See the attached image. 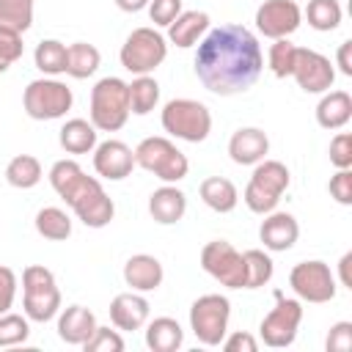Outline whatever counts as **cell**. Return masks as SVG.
Segmentation results:
<instances>
[{
	"mask_svg": "<svg viewBox=\"0 0 352 352\" xmlns=\"http://www.w3.org/2000/svg\"><path fill=\"white\" fill-rule=\"evenodd\" d=\"M352 118V96L346 91H324L316 104V124L322 129H344Z\"/></svg>",
	"mask_w": 352,
	"mask_h": 352,
	"instance_id": "24",
	"label": "cell"
},
{
	"mask_svg": "<svg viewBox=\"0 0 352 352\" xmlns=\"http://www.w3.org/2000/svg\"><path fill=\"white\" fill-rule=\"evenodd\" d=\"M302 22V11L294 0H264L256 8V28L267 38H289Z\"/></svg>",
	"mask_w": 352,
	"mask_h": 352,
	"instance_id": "15",
	"label": "cell"
},
{
	"mask_svg": "<svg viewBox=\"0 0 352 352\" xmlns=\"http://www.w3.org/2000/svg\"><path fill=\"white\" fill-rule=\"evenodd\" d=\"M129 85V113L148 116L160 104V82L151 74H138Z\"/></svg>",
	"mask_w": 352,
	"mask_h": 352,
	"instance_id": "29",
	"label": "cell"
},
{
	"mask_svg": "<svg viewBox=\"0 0 352 352\" xmlns=\"http://www.w3.org/2000/svg\"><path fill=\"white\" fill-rule=\"evenodd\" d=\"M85 352H121L124 349V338L118 336V330H110V327H99L94 330V336L82 344Z\"/></svg>",
	"mask_w": 352,
	"mask_h": 352,
	"instance_id": "38",
	"label": "cell"
},
{
	"mask_svg": "<svg viewBox=\"0 0 352 352\" xmlns=\"http://www.w3.org/2000/svg\"><path fill=\"white\" fill-rule=\"evenodd\" d=\"M198 192H201V201H204L212 212H220V214L234 212L236 204H239L236 184H234L231 179H226V176H206V179L201 182Z\"/></svg>",
	"mask_w": 352,
	"mask_h": 352,
	"instance_id": "25",
	"label": "cell"
},
{
	"mask_svg": "<svg viewBox=\"0 0 352 352\" xmlns=\"http://www.w3.org/2000/svg\"><path fill=\"white\" fill-rule=\"evenodd\" d=\"M341 16H344V11H341L338 0H308V6H305V19L319 33L336 30L341 25Z\"/></svg>",
	"mask_w": 352,
	"mask_h": 352,
	"instance_id": "33",
	"label": "cell"
},
{
	"mask_svg": "<svg viewBox=\"0 0 352 352\" xmlns=\"http://www.w3.org/2000/svg\"><path fill=\"white\" fill-rule=\"evenodd\" d=\"M294 55H297V44H292L289 38H275V41H272V47H270V52H267L270 72H272L278 80L292 77Z\"/></svg>",
	"mask_w": 352,
	"mask_h": 352,
	"instance_id": "36",
	"label": "cell"
},
{
	"mask_svg": "<svg viewBox=\"0 0 352 352\" xmlns=\"http://www.w3.org/2000/svg\"><path fill=\"white\" fill-rule=\"evenodd\" d=\"M231 302L223 294H201L190 305V330L204 346H220L228 333Z\"/></svg>",
	"mask_w": 352,
	"mask_h": 352,
	"instance_id": "10",
	"label": "cell"
},
{
	"mask_svg": "<svg viewBox=\"0 0 352 352\" xmlns=\"http://www.w3.org/2000/svg\"><path fill=\"white\" fill-rule=\"evenodd\" d=\"M330 165L338 168H352V135L349 132H338L330 140Z\"/></svg>",
	"mask_w": 352,
	"mask_h": 352,
	"instance_id": "42",
	"label": "cell"
},
{
	"mask_svg": "<svg viewBox=\"0 0 352 352\" xmlns=\"http://www.w3.org/2000/svg\"><path fill=\"white\" fill-rule=\"evenodd\" d=\"M195 77L217 96H236L256 85L264 69L258 38L245 25H220L195 44Z\"/></svg>",
	"mask_w": 352,
	"mask_h": 352,
	"instance_id": "1",
	"label": "cell"
},
{
	"mask_svg": "<svg viewBox=\"0 0 352 352\" xmlns=\"http://www.w3.org/2000/svg\"><path fill=\"white\" fill-rule=\"evenodd\" d=\"M116 6L121 11H126V14H138V11H143L148 6V0H116Z\"/></svg>",
	"mask_w": 352,
	"mask_h": 352,
	"instance_id": "48",
	"label": "cell"
},
{
	"mask_svg": "<svg viewBox=\"0 0 352 352\" xmlns=\"http://www.w3.org/2000/svg\"><path fill=\"white\" fill-rule=\"evenodd\" d=\"M102 63V55L94 44L88 41H74L66 47V74L74 80H85L91 77Z\"/></svg>",
	"mask_w": 352,
	"mask_h": 352,
	"instance_id": "28",
	"label": "cell"
},
{
	"mask_svg": "<svg viewBox=\"0 0 352 352\" xmlns=\"http://www.w3.org/2000/svg\"><path fill=\"white\" fill-rule=\"evenodd\" d=\"M289 286L300 302L322 305V302H330L336 297V275L319 258L294 264L289 272Z\"/></svg>",
	"mask_w": 352,
	"mask_h": 352,
	"instance_id": "11",
	"label": "cell"
},
{
	"mask_svg": "<svg viewBox=\"0 0 352 352\" xmlns=\"http://www.w3.org/2000/svg\"><path fill=\"white\" fill-rule=\"evenodd\" d=\"M201 267L220 286L245 289V258H242V253L231 242H226V239L206 242L201 248Z\"/></svg>",
	"mask_w": 352,
	"mask_h": 352,
	"instance_id": "12",
	"label": "cell"
},
{
	"mask_svg": "<svg viewBox=\"0 0 352 352\" xmlns=\"http://www.w3.org/2000/svg\"><path fill=\"white\" fill-rule=\"evenodd\" d=\"M292 77L305 94H324L336 82V69H333L327 55L308 50V47H297Z\"/></svg>",
	"mask_w": 352,
	"mask_h": 352,
	"instance_id": "14",
	"label": "cell"
},
{
	"mask_svg": "<svg viewBox=\"0 0 352 352\" xmlns=\"http://www.w3.org/2000/svg\"><path fill=\"white\" fill-rule=\"evenodd\" d=\"M336 60H338V72L346 74V77H352V41H349V38L338 44V55H336Z\"/></svg>",
	"mask_w": 352,
	"mask_h": 352,
	"instance_id": "46",
	"label": "cell"
},
{
	"mask_svg": "<svg viewBox=\"0 0 352 352\" xmlns=\"http://www.w3.org/2000/svg\"><path fill=\"white\" fill-rule=\"evenodd\" d=\"M300 322H302V302L278 294L275 308L258 324V336H261V341L267 346L283 349V346H292L294 344L297 330H300Z\"/></svg>",
	"mask_w": 352,
	"mask_h": 352,
	"instance_id": "13",
	"label": "cell"
},
{
	"mask_svg": "<svg viewBox=\"0 0 352 352\" xmlns=\"http://www.w3.org/2000/svg\"><path fill=\"white\" fill-rule=\"evenodd\" d=\"M33 25V0H0V30L25 33Z\"/></svg>",
	"mask_w": 352,
	"mask_h": 352,
	"instance_id": "34",
	"label": "cell"
},
{
	"mask_svg": "<svg viewBox=\"0 0 352 352\" xmlns=\"http://www.w3.org/2000/svg\"><path fill=\"white\" fill-rule=\"evenodd\" d=\"M270 154V138L258 126H242L228 140V157L236 165H256Z\"/></svg>",
	"mask_w": 352,
	"mask_h": 352,
	"instance_id": "19",
	"label": "cell"
},
{
	"mask_svg": "<svg viewBox=\"0 0 352 352\" xmlns=\"http://www.w3.org/2000/svg\"><path fill=\"white\" fill-rule=\"evenodd\" d=\"M135 165H140L143 170L154 173L165 184L182 182L187 176V170H190V160L168 138H146V140H140L138 148H135Z\"/></svg>",
	"mask_w": 352,
	"mask_h": 352,
	"instance_id": "8",
	"label": "cell"
},
{
	"mask_svg": "<svg viewBox=\"0 0 352 352\" xmlns=\"http://www.w3.org/2000/svg\"><path fill=\"white\" fill-rule=\"evenodd\" d=\"M349 264H352V253H344L338 261V272H341V286L352 289V278H349Z\"/></svg>",
	"mask_w": 352,
	"mask_h": 352,
	"instance_id": "47",
	"label": "cell"
},
{
	"mask_svg": "<svg viewBox=\"0 0 352 352\" xmlns=\"http://www.w3.org/2000/svg\"><path fill=\"white\" fill-rule=\"evenodd\" d=\"M30 336V319L22 314H0V346H19Z\"/></svg>",
	"mask_w": 352,
	"mask_h": 352,
	"instance_id": "37",
	"label": "cell"
},
{
	"mask_svg": "<svg viewBox=\"0 0 352 352\" xmlns=\"http://www.w3.org/2000/svg\"><path fill=\"white\" fill-rule=\"evenodd\" d=\"M162 129L179 140H187V143H204L212 132V113L204 102L198 99H187V96H179V99H170L165 102L162 107Z\"/></svg>",
	"mask_w": 352,
	"mask_h": 352,
	"instance_id": "4",
	"label": "cell"
},
{
	"mask_svg": "<svg viewBox=\"0 0 352 352\" xmlns=\"http://www.w3.org/2000/svg\"><path fill=\"white\" fill-rule=\"evenodd\" d=\"M96 330V316L85 305H69L58 311V336L72 346H82Z\"/></svg>",
	"mask_w": 352,
	"mask_h": 352,
	"instance_id": "21",
	"label": "cell"
},
{
	"mask_svg": "<svg viewBox=\"0 0 352 352\" xmlns=\"http://www.w3.org/2000/svg\"><path fill=\"white\" fill-rule=\"evenodd\" d=\"M289 182H292L289 168L283 162H278V160H267L264 157L261 162H256L253 176H250V182L245 187L242 201H245V206L250 212L267 214V212H272L278 206L280 195L289 190Z\"/></svg>",
	"mask_w": 352,
	"mask_h": 352,
	"instance_id": "5",
	"label": "cell"
},
{
	"mask_svg": "<svg viewBox=\"0 0 352 352\" xmlns=\"http://www.w3.org/2000/svg\"><path fill=\"white\" fill-rule=\"evenodd\" d=\"M118 58H121V66L135 77L151 74L168 58V41L157 28H135L121 44Z\"/></svg>",
	"mask_w": 352,
	"mask_h": 352,
	"instance_id": "9",
	"label": "cell"
},
{
	"mask_svg": "<svg viewBox=\"0 0 352 352\" xmlns=\"http://www.w3.org/2000/svg\"><path fill=\"white\" fill-rule=\"evenodd\" d=\"M187 212V195L176 184H162L148 195V214L160 226H173Z\"/></svg>",
	"mask_w": 352,
	"mask_h": 352,
	"instance_id": "22",
	"label": "cell"
},
{
	"mask_svg": "<svg viewBox=\"0 0 352 352\" xmlns=\"http://www.w3.org/2000/svg\"><path fill=\"white\" fill-rule=\"evenodd\" d=\"M22 308L30 322H50L52 316H58L60 289L47 267L30 264L22 270Z\"/></svg>",
	"mask_w": 352,
	"mask_h": 352,
	"instance_id": "6",
	"label": "cell"
},
{
	"mask_svg": "<svg viewBox=\"0 0 352 352\" xmlns=\"http://www.w3.org/2000/svg\"><path fill=\"white\" fill-rule=\"evenodd\" d=\"M129 118V85L121 77H102L91 88V124L99 132H118Z\"/></svg>",
	"mask_w": 352,
	"mask_h": 352,
	"instance_id": "3",
	"label": "cell"
},
{
	"mask_svg": "<svg viewBox=\"0 0 352 352\" xmlns=\"http://www.w3.org/2000/svg\"><path fill=\"white\" fill-rule=\"evenodd\" d=\"M22 36L11 30H0V74H6L19 58H22Z\"/></svg>",
	"mask_w": 352,
	"mask_h": 352,
	"instance_id": "39",
	"label": "cell"
},
{
	"mask_svg": "<svg viewBox=\"0 0 352 352\" xmlns=\"http://www.w3.org/2000/svg\"><path fill=\"white\" fill-rule=\"evenodd\" d=\"M151 314L148 300L143 297V292H121L110 300V322L116 324V330H140L146 327Z\"/></svg>",
	"mask_w": 352,
	"mask_h": 352,
	"instance_id": "18",
	"label": "cell"
},
{
	"mask_svg": "<svg viewBox=\"0 0 352 352\" xmlns=\"http://www.w3.org/2000/svg\"><path fill=\"white\" fill-rule=\"evenodd\" d=\"M36 231L38 236L50 239V242H63L72 236V217L60 209V206H44L36 212Z\"/></svg>",
	"mask_w": 352,
	"mask_h": 352,
	"instance_id": "30",
	"label": "cell"
},
{
	"mask_svg": "<svg viewBox=\"0 0 352 352\" xmlns=\"http://www.w3.org/2000/svg\"><path fill=\"white\" fill-rule=\"evenodd\" d=\"M50 184L66 201V206L77 214V220H82L88 228H104L116 217L113 198L104 192L96 176H88L80 168V162L58 160L50 168Z\"/></svg>",
	"mask_w": 352,
	"mask_h": 352,
	"instance_id": "2",
	"label": "cell"
},
{
	"mask_svg": "<svg viewBox=\"0 0 352 352\" xmlns=\"http://www.w3.org/2000/svg\"><path fill=\"white\" fill-rule=\"evenodd\" d=\"M16 272L11 267H3L0 264V314L11 311L14 300H16Z\"/></svg>",
	"mask_w": 352,
	"mask_h": 352,
	"instance_id": "44",
	"label": "cell"
},
{
	"mask_svg": "<svg viewBox=\"0 0 352 352\" xmlns=\"http://www.w3.org/2000/svg\"><path fill=\"white\" fill-rule=\"evenodd\" d=\"M148 16L154 22V28H168L184 8H182V0H148Z\"/></svg>",
	"mask_w": 352,
	"mask_h": 352,
	"instance_id": "40",
	"label": "cell"
},
{
	"mask_svg": "<svg viewBox=\"0 0 352 352\" xmlns=\"http://www.w3.org/2000/svg\"><path fill=\"white\" fill-rule=\"evenodd\" d=\"M96 126L85 118H69L60 132H58V143L63 151L69 154H91L96 148Z\"/></svg>",
	"mask_w": 352,
	"mask_h": 352,
	"instance_id": "27",
	"label": "cell"
},
{
	"mask_svg": "<svg viewBox=\"0 0 352 352\" xmlns=\"http://www.w3.org/2000/svg\"><path fill=\"white\" fill-rule=\"evenodd\" d=\"M74 104V94L58 77H38L28 82L22 94V107L33 121H55L63 118Z\"/></svg>",
	"mask_w": 352,
	"mask_h": 352,
	"instance_id": "7",
	"label": "cell"
},
{
	"mask_svg": "<svg viewBox=\"0 0 352 352\" xmlns=\"http://www.w3.org/2000/svg\"><path fill=\"white\" fill-rule=\"evenodd\" d=\"M220 346H223L226 352H256V349H258V341H256L250 333L236 330V333L226 336V338L220 341Z\"/></svg>",
	"mask_w": 352,
	"mask_h": 352,
	"instance_id": "45",
	"label": "cell"
},
{
	"mask_svg": "<svg viewBox=\"0 0 352 352\" xmlns=\"http://www.w3.org/2000/svg\"><path fill=\"white\" fill-rule=\"evenodd\" d=\"M209 30V14L206 11H182L170 25H168V41L190 50L195 47Z\"/></svg>",
	"mask_w": 352,
	"mask_h": 352,
	"instance_id": "23",
	"label": "cell"
},
{
	"mask_svg": "<svg viewBox=\"0 0 352 352\" xmlns=\"http://www.w3.org/2000/svg\"><path fill=\"white\" fill-rule=\"evenodd\" d=\"M135 168V151L124 143V140H102L96 143L94 148V170L102 176V179H110V182H121L132 173Z\"/></svg>",
	"mask_w": 352,
	"mask_h": 352,
	"instance_id": "16",
	"label": "cell"
},
{
	"mask_svg": "<svg viewBox=\"0 0 352 352\" xmlns=\"http://www.w3.org/2000/svg\"><path fill=\"white\" fill-rule=\"evenodd\" d=\"M162 278H165V270L160 258L148 253H135L124 264V280L132 292H154L162 286Z\"/></svg>",
	"mask_w": 352,
	"mask_h": 352,
	"instance_id": "20",
	"label": "cell"
},
{
	"mask_svg": "<svg viewBox=\"0 0 352 352\" xmlns=\"http://www.w3.org/2000/svg\"><path fill=\"white\" fill-rule=\"evenodd\" d=\"M184 344V330L173 316H157L146 322V346L151 352H176Z\"/></svg>",
	"mask_w": 352,
	"mask_h": 352,
	"instance_id": "26",
	"label": "cell"
},
{
	"mask_svg": "<svg viewBox=\"0 0 352 352\" xmlns=\"http://www.w3.org/2000/svg\"><path fill=\"white\" fill-rule=\"evenodd\" d=\"M33 60H36V69L44 77L66 74V44L58 41V38H44V41L36 44Z\"/></svg>",
	"mask_w": 352,
	"mask_h": 352,
	"instance_id": "32",
	"label": "cell"
},
{
	"mask_svg": "<svg viewBox=\"0 0 352 352\" xmlns=\"http://www.w3.org/2000/svg\"><path fill=\"white\" fill-rule=\"evenodd\" d=\"M242 258H245V289H261L272 280L275 264L264 250H258V248L245 250Z\"/></svg>",
	"mask_w": 352,
	"mask_h": 352,
	"instance_id": "35",
	"label": "cell"
},
{
	"mask_svg": "<svg viewBox=\"0 0 352 352\" xmlns=\"http://www.w3.org/2000/svg\"><path fill=\"white\" fill-rule=\"evenodd\" d=\"M44 170H41V162L33 157V154H16L8 165H6V182L16 190H30L41 182Z\"/></svg>",
	"mask_w": 352,
	"mask_h": 352,
	"instance_id": "31",
	"label": "cell"
},
{
	"mask_svg": "<svg viewBox=\"0 0 352 352\" xmlns=\"http://www.w3.org/2000/svg\"><path fill=\"white\" fill-rule=\"evenodd\" d=\"M327 352H349L352 349V322H336L324 341Z\"/></svg>",
	"mask_w": 352,
	"mask_h": 352,
	"instance_id": "43",
	"label": "cell"
},
{
	"mask_svg": "<svg viewBox=\"0 0 352 352\" xmlns=\"http://www.w3.org/2000/svg\"><path fill=\"white\" fill-rule=\"evenodd\" d=\"M330 198L338 201L341 206H349L352 204V170L349 168H338L333 176H330Z\"/></svg>",
	"mask_w": 352,
	"mask_h": 352,
	"instance_id": "41",
	"label": "cell"
},
{
	"mask_svg": "<svg viewBox=\"0 0 352 352\" xmlns=\"http://www.w3.org/2000/svg\"><path fill=\"white\" fill-rule=\"evenodd\" d=\"M297 236H300V226H297L294 214H289V212L272 209V212L264 214V220H261V226H258V239H261L264 248L272 250V253H286V250H292L294 242H297Z\"/></svg>",
	"mask_w": 352,
	"mask_h": 352,
	"instance_id": "17",
	"label": "cell"
}]
</instances>
